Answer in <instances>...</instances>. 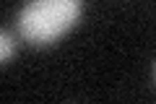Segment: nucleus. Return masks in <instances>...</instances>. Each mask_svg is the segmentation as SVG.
<instances>
[{"label": "nucleus", "mask_w": 156, "mask_h": 104, "mask_svg": "<svg viewBox=\"0 0 156 104\" xmlns=\"http://www.w3.org/2000/svg\"><path fill=\"white\" fill-rule=\"evenodd\" d=\"M83 13L81 0H31L16 13L21 37L31 44H52Z\"/></svg>", "instance_id": "obj_1"}, {"label": "nucleus", "mask_w": 156, "mask_h": 104, "mask_svg": "<svg viewBox=\"0 0 156 104\" xmlns=\"http://www.w3.org/2000/svg\"><path fill=\"white\" fill-rule=\"evenodd\" d=\"M13 55H16V37L5 29H0V63L11 60Z\"/></svg>", "instance_id": "obj_2"}]
</instances>
